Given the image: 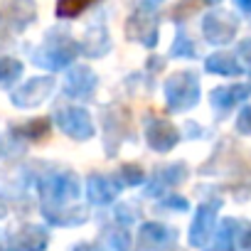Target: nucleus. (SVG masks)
<instances>
[{
    "mask_svg": "<svg viewBox=\"0 0 251 251\" xmlns=\"http://www.w3.org/2000/svg\"><path fill=\"white\" fill-rule=\"evenodd\" d=\"M10 251H42L47 246V234L37 226H23L18 234L8 236Z\"/></svg>",
    "mask_w": 251,
    "mask_h": 251,
    "instance_id": "obj_1",
    "label": "nucleus"
},
{
    "mask_svg": "<svg viewBox=\"0 0 251 251\" xmlns=\"http://www.w3.org/2000/svg\"><path fill=\"white\" fill-rule=\"evenodd\" d=\"M18 74H20V64L18 62H13L8 57H0V84L13 81Z\"/></svg>",
    "mask_w": 251,
    "mask_h": 251,
    "instance_id": "obj_2",
    "label": "nucleus"
},
{
    "mask_svg": "<svg viewBox=\"0 0 251 251\" xmlns=\"http://www.w3.org/2000/svg\"><path fill=\"white\" fill-rule=\"evenodd\" d=\"M3 214H5V207H3V204H0V217H3Z\"/></svg>",
    "mask_w": 251,
    "mask_h": 251,
    "instance_id": "obj_3",
    "label": "nucleus"
}]
</instances>
